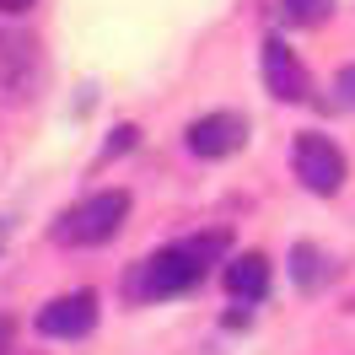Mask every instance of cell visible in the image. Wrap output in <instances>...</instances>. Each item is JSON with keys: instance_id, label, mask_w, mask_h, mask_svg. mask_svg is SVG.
Here are the masks:
<instances>
[{"instance_id": "6da1fadb", "label": "cell", "mask_w": 355, "mask_h": 355, "mask_svg": "<svg viewBox=\"0 0 355 355\" xmlns=\"http://www.w3.org/2000/svg\"><path fill=\"white\" fill-rule=\"evenodd\" d=\"M200 275H205V259L189 243L156 248V253H146V259L130 269V296H135V302H162V296L189 291Z\"/></svg>"}, {"instance_id": "7a4b0ae2", "label": "cell", "mask_w": 355, "mask_h": 355, "mask_svg": "<svg viewBox=\"0 0 355 355\" xmlns=\"http://www.w3.org/2000/svg\"><path fill=\"white\" fill-rule=\"evenodd\" d=\"M124 216H130V194H124V189L87 194L81 205H70L65 216L54 221V243H65V248H97V243H108L113 232L124 226Z\"/></svg>"}, {"instance_id": "3957f363", "label": "cell", "mask_w": 355, "mask_h": 355, "mask_svg": "<svg viewBox=\"0 0 355 355\" xmlns=\"http://www.w3.org/2000/svg\"><path fill=\"white\" fill-rule=\"evenodd\" d=\"M291 167H296V178L307 183L312 194H339L345 189V151L334 146L329 135H296V146H291Z\"/></svg>"}, {"instance_id": "277c9868", "label": "cell", "mask_w": 355, "mask_h": 355, "mask_svg": "<svg viewBox=\"0 0 355 355\" xmlns=\"http://www.w3.org/2000/svg\"><path fill=\"white\" fill-rule=\"evenodd\" d=\"M97 323V296L92 291H70V296H54L44 312H38V334L49 339H81Z\"/></svg>"}, {"instance_id": "5b68a950", "label": "cell", "mask_w": 355, "mask_h": 355, "mask_svg": "<svg viewBox=\"0 0 355 355\" xmlns=\"http://www.w3.org/2000/svg\"><path fill=\"white\" fill-rule=\"evenodd\" d=\"M264 87L275 92L280 103H307V97H312L307 65H302L280 38H269V44H264Z\"/></svg>"}, {"instance_id": "8992f818", "label": "cell", "mask_w": 355, "mask_h": 355, "mask_svg": "<svg viewBox=\"0 0 355 355\" xmlns=\"http://www.w3.org/2000/svg\"><path fill=\"white\" fill-rule=\"evenodd\" d=\"M248 140V119L243 113H205L189 124V151L194 156H232Z\"/></svg>"}, {"instance_id": "52a82bcc", "label": "cell", "mask_w": 355, "mask_h": 355, "mask_svg": "<svg viewBox=\"0 0 355 355\" xmlns=\"http://www.w3.org/2000/svg\"><path fill=\"white\" fill-rule=\"evenodd\" d=\"M226 291H232L237 302H259V296L269 291V259H264V253L232 259V264H226Z\"/></svg>"}, {"instance_id": "ba28073f", "label": "cell", "mask_w": 355, "mask_h": 355, "mask_svg": "<svg viewBox=\"0 0 355 355\" xmlns=\"http://www.w3.org/2000/svg\"><path fill=\"white\" fill-rule=\"evenodd\" d=\"M329 11H334V0H280V17L291 27H318V22H329Z\"/></svg>"}, {"instance_id": "9c48e42d", "label": "cell", "mask_w": 355, "mask_h": 355, "mask_svg": "<svg viewBox=\"0 0 355 355\" xmlns=\"http://www.w3.org/2000/svg\"><path fill=\"white\" fill-rule=\"evenodd\" d=\"M334 92H339V103H350V108H355V65H345V70H339Z\"/></svg>"}, {"instance_id": "30bf717a", "label": "cell", "mask_w": 355, "mask_h": 355, "mask_svg": "<svg viewBox=\"0 0 355 355\" xmlns=\"http://www.w3.org/2000/svg\"><path fill=\"white\" fill-rule=\"evenodd\" d=\"M27 6H33V0H0V11H6V17H17V11H27Z\"/></svg>"}, {"instance_id": "8fae6325", "label": "cell", "mask_w": 355, "mask_h": 355, "mask_svg": "<svg viewBox=\"0 0 355 355\" xmlns=\"http://www.w3.org/2000/svg\"><path fill=\"white\" fill-rule=\"evenodd\" d=\"M6 345H11V323L0 318V355H6Z\"/></svg>"}]
</instances>
